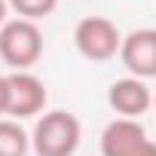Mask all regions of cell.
<instances>
[{
  "label": "cell",
  "instance_id": "5b68a950",
  "mask_svg": "<svg viewBox=\"0 0 156 156\" xmlns=\"http://www.w3.org/2000/svg\"><path fill=\"white\" fill-rule=\"evenodd\" d=\"M9 83V107L6 113L12 119H28V116H37L43 107H46V83L40 76H34L31 70H12L6 76Z\"/></svg>",
  "mask_w": 156,
  "mask_h": 156
},
{
  "label": "cell",
  "instance_id": "277c9868",
  "mask_svg": "<svg viewBox=\"0 0 156 156\" xmlns=\"http://www.w3.org/2000/svg\"><path fill=\"white\" fill-rule=\"evenodd\" d=\"M101 156H156V141L138 119L116 116L101 132Z\"/></svg>",
  "mask_w": 156,
  "mask_h": 156
},
{
  "label": "cell",
  "instance_id": "7c38bea8",
  "mask_svg": "<svg viewBox=\"0 0 156 156\" xmlns=\"http://www.w3.org/2000/svg\"><path fill=\"white\" fill-rule=\"evenodd\" d=\"M153 104H156V95H153Z\"/></svg>",
  "mask_w": 156,
  "mask_h": 156
},
{
  "label": "cell",
  "instance_id": "ba28073f",
  "mask_svg": "<svg viewBox=\"0 0 156 156\" xmlns=\"http://www.w3.org/2000/svg\"><path fill=\"white\" fill-rule=\"evenodd\" d=\"M31 150V135L16 119H0V156H25Z\"/></svg>",
  "mask_w": 156,
  "mask_h": 156
},
{
  "label": "cell",
  "instance_id": "7a4b0ae2",
  "mask_svg": "<svg viewBox=\"0 0 156 156\" xmlns=\"http://www.w3.org/2000/svg\"><path fill=\"white\" fill-rule=\"evenodd\" d=\"M43 55V34L37 22L12 19L0 25V58L12 70H31Z\"/></svg>",
  "mask_w": 156,
  "mask_h": 156
},
{
  "label": "cell",
  "instance_id": "8992f818",
  "mask_svg": "<svg viewBox=\"0 0 156 156\" xmlns=\"http://www.w3.org/2000/svg\"><path fill=\"white\" fill-rule=\"evenodd\" d=\"M119 61L129 70V76H138V80L156 76V28H138L126 34L119 43Z\"/></svg>",
  "mask_w": 156,
  "mask_h": 156
},
{
  "label": "cell",
  "instance_id": "9c48e42d",
  "mask_svg": "<svg viewBox=\"0 0 156 156\" xmlns=\"http://www.w3.org/2000/svg\"><path fill=\"white\" fill-rule=\"evenodd\" d=\"M9 6L19 12V19L37 22V19H46L49 12H55L58 0H9Z\"/></svg>",
  "mask_w": 156,
  "mask_h": 156
},
{
  "label": "cell",
  "instance_id": "30bf717a",
  "mask_svg": "<svg viewBox=\"0 0 156 156\" xmlns=\"http://www.w3.org/2000/svg\"><path fill=\"white\" fill-rule=\"evenodd\" d=\"M9 107V83H6V76H0V116L6 113Z\"/></svg>",
  "mask_w": 156,
  "mask_h": 156
},
{
  "label": "cell",
  "instance_id": "8fae6325",
  "mask_svg": "<svg viewBox=\"0 0 156 156\" xmlns=\"http://www.w3.org/2000/svg\"><path fill=\"white\" fill-rule=\"evenodd\" d=\"M6 22V0H0V25Z\"/></svg>",
  "mask_w": 156,
  "mask_h": 156
},
{
  "label": "cell",
  "instance_id": "3957f363",
  "mask_svg": "<svg viewBox=\"0 0 156 156\" xmlns=\"http://www.w3.org/2000/svg\"><path fill=\"white\" fill-rule=\"evenodd\" d=\"M73 43H76V49H80V55L89 58V61H110L113 55H119L122 34H119V28L110 19L86 16L80 25L73 28Z\"/></svg>",
  "mask_w": 156,
  "mask_h": 156
},
{
  "label": "cell",
  "instance_id": "6da1fadb",
  "mask_svg": "<svg viewBox=\"0 0 156 156\" xmlns=\"http://www.w3.org/2000/svg\"><path fill=\"white\" fill-rule=\"evenodd\" d=\"M80 119L67 110H49L37 119L31 132V147L37 156H73L80 147Z\"/></svg>",
  "mask_w": 156,
  "mask_h": 156
},
{
  "label": "cell",
  "instance_id": "52a82bcc",
  "mask_svg": "<svg viewBox=\"0 0 156 156\" xmlns=\"http://www.w3.org/2000/svg\"><path fill=\"white\" fill-rule=\"evenodd\" d=\"M107 104L126 116V119H138L141 113H147V107L153 104V92L147 89L144 80H138V76H122V80L110 83L107 89Z\"/></svg>",
  "mask_w": 156,
  "mask_h": 156
}]
</instances>
